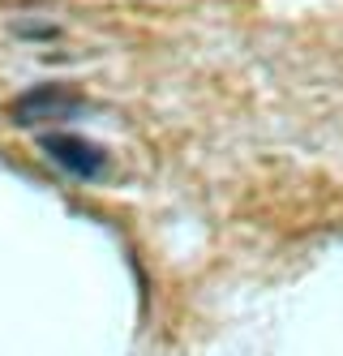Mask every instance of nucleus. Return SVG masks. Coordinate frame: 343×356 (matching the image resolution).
<instances>
[{
	"mask_svg": "<svg viewBox=\"0 0 343 356\" xmlns=\"http://www.w3.org/2000/svg\"><path fill=\"white\" fill-rule=\"evenodd\" d=\"M82 112V95L61 86V82H43V86H31L22 90L13 104H9V120L22 124V129H39L43 124H61V120H73Z\"/></svg>",
	"mask_w": 343,
	"mask_h": 356,
	"instance_id": "nucleus-1",
	"label": "nucleus"
},
{
	"mask_svg": "<svg viewBox=\"0 0 343 356\" xmlns=\"http://www.w3.org/2000/svg\"><path fill=\"white\" fill-rule=\"evenodd\" d=\"M39 150L56 163L61 172L77 176V181H99L108 172V150L99 142L82 138V134H56V129H43L39 134Z\"/></svg>",
	"mask_w": 343,
	"mask_h": 356,
	"instance_id": "nucleus-2",
	"label": "nucleus"
}]
</instances>
